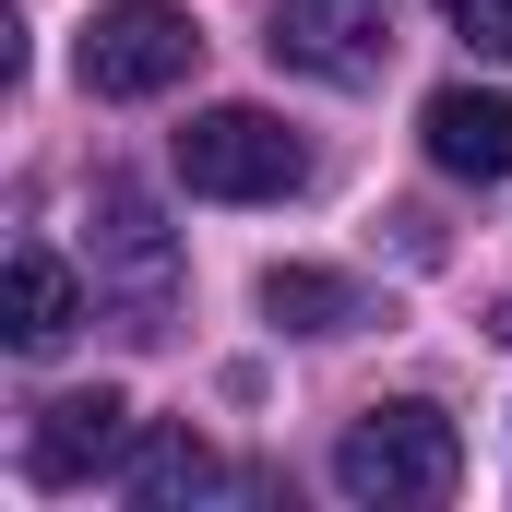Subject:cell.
Wrapping results in <instances>:
<instances>
[{
    "instance_id": "6da1fadb",
    "label": "cell",
    "mask_w": 512,
    "mask_h": 512,
    "mask_svg": "<svg viewBox=\"0 0 512 512\" xmlns=\"http://www.w3.org/2000/svg\"><path fill=\"white\" fill-rule=\"evenodd\" d=\"M334 489H346V501H382V512L393 501H453V489H465V429H453L441 405H417V393H405V405H370V417L334 441Z\"/></svg>"
},
{
    "instance_id": "7a4b0ae2",
    "label": "cell",
    "mask_w": 512,
    "mask_h": 512,
    "mask_svg": "<svg viewBox=\"0 0 512 512\" xmlns=\"http://www.w3.org/2000/svg\"><path fill=\"white\" fill-rule=\"evenodd\" d=\"M167 155H179V179H191L203 203H286V191L310 179V143L274 120V108H203Z\"/></svg>"
},
{
    "instance_id": "3957f363",
    "label": "cell",
    "mask_w": 512,
    "mask_h": 512,
    "mask_svg": "<svg viewBox=\"0 0 512 512\" xmlns=\"http://www.w3.org/2000/svg\"><path fill=\"white\" fill-rule=\"evenodd\" d=\"M191 60H203V36L179 0H108L84 24V96H167V84H191Z\"/></svg>"
},
{
    "instance_id": "277c9868",
    "label": "cell",
    "mask_w": 512,
    "mask_h": 512,
    "mask_svg": "<svg viewBox=\"0 0 512 512\" xmlns=\"http://www.w3.org/2000/svg\"><path fill=\"white\" fill-rule=\"evenodd\" d=\"M262 48L310 84H382L393 60V0H274Z\"/></svg>"
},
{
    "instance_id": "5b68a950",
    "label": "cell",
    "mask_w": 512,
    "mask_h": 512,
    "mask_svg": "<svg viewBox=\"0 0 512 512\" xmlns=\"http://www.w3.org/2000/svg\"><path fill=\"white\" fill-rule=\"evenodd\" d=\"M96 286L131 310V334H167V286H179V239L155 227L143 191H96Z\"/></svg>"
},
{
    "instance_id": "8992f818",
    "label": "cell",
    "mask_w": 512,
    "mask_h": 512,
    "mask_svg": "<svg viewBox=\"0 0 512 512\" xmlns=\"http://www.w3.org/2000/svg\"><path fill=\"white\" fill-rule=\"evenodd\" d=\"M120 453H131V405H120L108 382L48 393L36 429H24V477H36V489H84V477H108Z\"/></svg>"
},
{
    "instance_id": "52a82bcc",
    "label": "cell",
    "mask_w": 512,
    "mask_h": 512,
    "mask_svg": "<svg viewBox=\"0 0 512 512\" xmlns=\"http://www.w3.org/2000/svg\"><path fill=\"white\" fill-rule=\"evenodd\" d=\"M417 143H429L441 179H512V96H489V84H441V96L417 108Z\"/></svg>"
},
{
    "instance_id": "ba28073f",
    "label": "cell",
    "mask_w": 512,
    "mask_h": 512,
    "mask_svg": "<svg viewBox=\"0 0 512 512\" xmlns=\"http://www.w3.org/2000/svg\"><path fill=\"white\" fill-rule=\"evenodd\" d=\"M72 322H84V274H72L60 251H12L0 262V334H12L24 358L72 346Z\"/></svg>"
},
{
    "instance_id": "9c48e42d",
    "label": "cell",
    "mask_w": 512,
    "mask_h": 512,
    "mask_svg": "<svg viewBox=\"0 0 512 512\" xmlns=\"http://www.w3.org/2000/svg\"><path fill=\"white\" fill-rule=\"evenodd\" d=\"M262 322H274V334H358V322H370V286H346V274H322V262H274V274H262Z\"/></svg>"
},
{
    "instance_id": "30bf717a",
    "label": "cell",
    "mask_w": 512,
    "mask_h": 512,
    "mask_svg": "<svg viewBox=\"0 0 512 512\" xmlns=\"http://www.w3.org/2000/svg\"><path fill=\"white\" fill-rule=\"evenodd\" d=\"M215 489H227V465H215V441H203V429H155V441L131 453V501H143V512L215 501Z\"/></svg>"
},
{
    "instance_id": "8fae6325",
    "label": "cell",
    "mask_w": 512,
    "mask_h": 512,
    "mask_svg": "<svg viewBox=\"0 0 512 512\" xmlns=\"http://www.w3.org/2000/svg\"><path fill=\"white\" fill-rule=\"evenodd\" d=\"M441 12H453V36L477 60H512V0H441Z\"/></svg>"
},
{
    "instance_id": "7c38bea8",
    "label": "cell",
    "mask_w": 512,
    "mask_h": 512,
    "mask_svg": "<svg viewBox=\"0 0 512 512\" xmlns=\"http://www.w3.org/2000/svg\"><path fill=\"white\" fill-rule=\"evenodd\" d=\"M489 334H501V346H512V298H501V322H489Z\"/></svg>"
}]
</instances>
